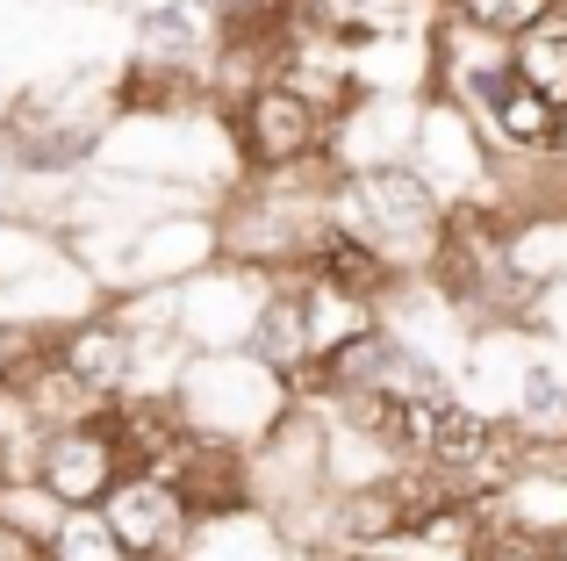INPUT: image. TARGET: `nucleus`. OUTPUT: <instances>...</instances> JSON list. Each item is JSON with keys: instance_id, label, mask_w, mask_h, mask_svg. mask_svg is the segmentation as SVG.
Segmentation results:
<instances>
[{"instance_id": "f257e3e1", "label": "nucleus", "mask_w": 567, "mask_h": 561, "mask_svg": "<svg viewBox=\"0 0 567 561\" xmlns=\"http://www.w3.org/2000/svg\"><path fill=\"white\" fill-rule=\"evenodd\" d=\"M331 202V224L360 231L367 245L395 267L402 280H424L431 259H439V238H445V216L453 202L410 166V159H388V166H360V173H331L323 187Z\"/></svg>"}, {"instance_id": "f03ea898", "label": "nucleus", "mask_w": 567, "mask_h": 561, "mask_svg": "<svg viewBox=\"0 0 567 561\" xmlns=\"http://www.w3.org/2000/svg\"><path fill=\"white\" fill-rule=\"evenodd\" d=\"M173 404H181L187 432L251 453L280 425V410L295 404V389H288V375L266 367L251 346H223V353H187L181 381H173Z\"/></svg>"}, {"instance_id": "7ed1b4c3", "label": "nucleus", "mask_w": 567, "mask_h": 561, "mask_svg": "<svg viewBox=\"0 0 567 561\" xmlns=\"http://www.w3.org/2000/svg\"><path fill=\"white\" fill-rule=\"evenodd\" d=\"M410 166L439 187L445 202H496V144L474 123V109H460L453 94L424 86L416 101V137H410Z\"/></svg>"}, {"instance_id": "20e7f679", "label": "nucleus", "mask_w": 567, "mask_h": 561, "mask_svg": "<svg viewBox=\"0 0 567 561\" xmlns=\"http://www.w3.org/2000/svg\"><path fill=\"white\" fill-rule=\"evenodd\" d=\"M223 123H230V144H237L245 173H295V166L323 159V115L288 80H259L251 94H237L223 109Z\"/></svg>"}, {"instance_id": "39448f33", "label": "nucleus", "mask_w": 567, "mask_h": 561, "mask_svg": "<svg viewBox=\"0 0 567 561\" xmlns=\"http://www.w3.org/2000/svg\"><path fill=\"white\" fill-rule=\"evenodd\" d=\"M123 476H130V447H123V425H115V404L94 410V418H72V425H51V432H43L37 482L65 511H94Z\"/></svg>"}, {"instance_id": "423d86ee", "label": "nucleus", "mask_w": 567, "mask_h": 561, "mask_svg": "<svg viewBox=\"0 0 567 561\" xmlns=\"http://www.w3.org/2000/svg\"><path fill=\"white\" fill-rule=\"evenodd\" d=\"M274 288V274L259 267H237V259H216V267L173 280V317H181V338L194 353H223V346H245L251 324H259V303Z\"/></svg>"}, {"instance_id": "0eeeda50", "label": "nucleus", "mask_w": 567, "mask_h": 561, "mask_svg": "<svg viewBox=\"0 0 567 561\" xmlns=\"http://www.w3.org/2000/svg\"><path fill=\"white\" fill-rule=\"evenodd\" d=\"M101 519H109V533L123 540L130 561H181L187 540L202 533V519H194V504L181 497V482L152 476V468H130V476L101 497Z\"/></svg>"}, {"instance_id": "6e6552de", "label": "nucleus", "mask_w": 567, "mask_h": 561, "mask_svg": "<svg viewBox=\"0 0 567 561\" xmlns=\"http://www.w3.org/2000/svg\"><path fill=\"white\" fill-rule=\"evenodd\" d=\"M410 137H416V94L360 86V101L346 115H331V130H323V166L331 173L388 166V159H410Z\"/></svg>"}, {"instance_id": "1a4fd4ad", "label": "nucleus", "mask_w": 567, "mask_h": 561, "mask_svg": "<svg viewBox=\"0 0 567 561\" xmlns=\"http://www.w3.org/2000/svg\"><path fill=\"white\" fill-rule=\"evenodd\" d=\"M43 346H51V360L72 367L94 396H109V404H115V396H130V375H137V338H130L123 309H115L109 295H101L94 309H80L72 324H58Z\"/></svg>"}, {"instance_id": "9d476101", "label": "nucleus", "mask_w": 567, "mask_h": 561, "mask_svg": "<svg viewBox=\"0 0 567 561\" xmlns=\"http://www.w3.org/2000/svg\"><path fill=\"white\" fill-rule=\"evenodd\" d=\"M482 519L539 533V540H560L567 533V461L554 447H532L496 490H482Z\"/></svg>"}, {"instance_id": "9b49d317", "label": "nucleus", "mask_w": 567, "mask_h": 561, "mask_svg": "<svg viewBox=\"0 0 567 561\" xmlns=\"http://www.w3.org/2000/svg\"><path fill=\"white\" fill-rule=\"evenodd\" d=\"M216 43H223V14L208 0H137V14H130V58H152V65L208 72Z\"/></svg>"}, {"instance_id": "f8f14e48", "label": "nucleus", "mask_w": 567, "mask_h": 561, "mask_svg": "<svg viewBox=\"0 0 567 561\" xmlns=\"http://www.w3.org/2000/svg\"><path fill=\"white\" fill-rule=\"evenodd\" d=\"M503 418H511L532 447L567 439V360H560V353H525V367H517V381H511V410H503Z\"/></svg>"}, {"instance_id": "ddd939ff", "label": "nucleus", "mask_w": 567, "mask_h": 561, "mask_svg": "<svg viewBox=\"0 0 567 561\" xmlns=\"http://www.w3.org/2000/svg\"><path fill=\"white\" fill-rule=\"evenodd\" d=\"M245 346L259 353L266 367H280V375H295V367L309 360V317H302V280L295 274H274V288H266L259 324H251Z\"/></svg>"}, {"instance_id": "4468645a", "label": "nucleus", "mask_w": 567, "mask_h": 561, "mask_svg": "<svg viewBox=\"0 0 567 561\" xmlns=\"http://www.w3.org/2000/svg\"><path fill=\"white\" fill-rule=\"evenodd\" d=\"M511 65H517V80H525L532 94H546L567 115V0L546 14V22H532L525 37H511Z\"/></svg>"}, {"instance_id": "2eb2a0df", "label": "nucleus", "mask_w": 567, "mask_h": 561, "mask_svg": "<svg viewBox=\"0 0 567 561\" xmlns=\"http://www.w3.org/2000/svg\"><path fill=\"white\" fill-rule=\"evenodd\" d=\"M51 561H130V554H123V540L109 533V519H101V504H94V511H65V519H58Z\"/></svg>"}, {"instance_id": "dca6fc26", "label": "nucleus", "mask_w": 567, "mask_h": 561, "mask_svg": "<svg viewBox=\"0 0 567 561\" xmlns=\"http://www.w3.org/2000/svg\"><path fill=\"white\" fill-rule=\"evenodd\" d=\"M554 8H560V0H445V14L488 29V37H525V29L546 22Z\"/></svg>"}, {"instance_id": "f3484780", "label": "nucleus", "mask_w": 567, "mask_h": 561, "mask_svg": "<svg viewBox=\"0 0 567 561\" xmlns=\"http://www.w3.org/2000/svg\"><path fill=\"white\" fill-rule=\"evenodd\" d=\"M467 561H560V554H554V540H539V533H517V526H488L482 519Z\"/></svg>"}, {"instance_id": "a211bd4d", "label": "nucleus", "mask_w": 567, "mask_h": 561, "mask_svg": "<svg viewBox=\"0 0 567 561\" xmlns=\"http://www.w3.org/2000/svg\"><path fill=\"white\" fill-rule=\"evenodd\" d=\"M43 353V332H22V324H8L0 317V381H14L29 360Z\"/></svg>"}, {"instance_id": "6ab92c4d", "label": "nucleus", "mask_w": 567, "mask_h": 561, "mask_svg": "<svg viewBox=\"0 0 567 561\" xmlns=\"http://www.w3.org/2000/svg\"><path fill=\"white\" fill-rule=\"evenodd\" d=\"M0 561H51V540L29 533V526H14L8 511H0Z\"/></svg>"}, {"instance_id": "aec40b11", "label": "nucleus", "mask_w": 567, "mask_h": 561, "mask_svg": "<svg viewBox=\"0 0 567 561\" xmlns=\"http://www.w3.org/2000/svg\"><path fill=\"white\" fill-rule=\"evenodd\" d=\"M208 8H216L223 22H251V14H280L288 0H208Z\"/></svg>"}, {"instance_id": "412c9836", "label": "nucleus", "mask_w": 567, "mask_h": 561, "mask_svg": "<svg viewBox=\"0 0 567 561\" xmlns=\"http://www.w3.org/2000/svg\"><path fill=\"white\" fill-rule=\"evenodd\" d=\"M338 561H410V554H388V548H346Z\"/></svg>"}, {"instance_id": "4be33fe9", "label": "nucleus", "mask_w": 567, "mask_h": 561, "mask_svg": "<svg viewBox=\"0 0 567 561\" xmlns=\"http://www.w3.org/2000/svg\"><path fill=\"white\" fill-rule=\"evenodd\" d=\"M554 152H560V166H567V115H560V144H554Z\"/></svg>"}, {"instance_id": "5701e85b", "label": "nucleus", "mask_w": 567, "mask_h": 561, "mask_svg": "<svg viewBox=\"0 0 567 561\" xmlns=\"http://www.w3.org/2000/svg\"><path fill=\"white\" fill-rule=\"evenodd\" d=\"M554 554H560V561H567V533H560V540H554Z\"/></svg>"}, {"instance_id": "b1692460", "label": "nucleus", "mask_w": 567, "mask_h": 561, "mask_svg": "<svg viewBox=\"0 0 567 561\" xmlns=\"http://www.w3.org/2000/svg\"><path fill=\"white\" fill-rule=\"evenodd\" d=\"M181 561H187V554H181Z\"/></svg>"}]
</instances>
